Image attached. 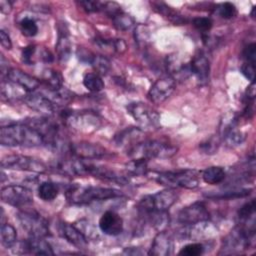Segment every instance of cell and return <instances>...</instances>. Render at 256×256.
<instances>
[{
    "label": "cell",
    "mask_w": 256,
    "mask_h": 256,
    "mask_svg": "<svg viewBox=\"0 0 256 256\" xmlns=\"http://www.w3.org/2000/svg\"><path fill=\"white\" fill-rule=\"evenodd\" d=\"M1 244L6 248H12V246L17 242V233L15 228L8 224L2 223L0 228Z\"/></svg>",
    "instance_id": "34"
},
{
    "label": "cell",
    "mask_w": 256,
    "mask_h": 256,
    "mask_svg": "<svg viewBox=\"0 0 256 256\" xmlns=\"http://www.w3.org/2000/svg\"><path fill=\"white\" fill-rule=\"evenodd\" d=\"M0 43L1 45L7 49V50H10L12 48V42H11V39H10V36L8 35V33L1 29L0 30Z\"/></svg>",
    "instance_id": "50"
},
{
    "label": "cell",
    "mask_w": 256,
    "mask_h": 256,
    "mask_svg": "<svg viewBox=\"0 0 256 256\" xmlns=\"http://www.w3.org/2000/svg\"><path fill=\"white\" fill-rule=\"evenodd\" d=\"M107 154L108 152L104 147L98 144L82 141L78 143H70L67 155L74 156L84 160H89V159L102 158Z\"/></svg>",
    "instance_id": "17"
},
{
    "label": "cell",
    "mask_w": 256,
    "mask_h": 256,
    "mask_svg": "<svg viewBox=\"0 0 256 256\" xmlns=\"http://www.w3.org/2000/svg\"><path fill=\"white\" fill-rule=\"evenodd\" d=\"M255 200L252 199L245 203L238 211V218L243 225L255 226L254 215H255Z\"/></svg>",
    "instance_id": "31"
},
{
    "label": "cell",
    "mask_w": 256,
    "mask_h": 256,
    "mask_svg": "<svg viewBox=\"0 0 256 256\" xmlns=\"http://www.w3.org/2000/svg\"><path fill=\"white\" fill-rule=\"evenodd\" d=\"M111 19H112L113 25L118 30H121V31H127L134 25V19L130 15L122 11V9L118 11L116 14H114L111 17Z\"/></svg>",
    "instance_id": "36"
},
{
    "label": "cell",
    "mask_w": 256,
    "mask_h": 256,
    "mask_svg": "<svg viewBox=\"0 0 256 256\" xmlns=\"http://www.w3.org/2000/svg\"><path fill=\"white\" fill-rule=\"evenodd\" d=\"M83 85L91 92H99L103 90L105 84L101 76L97 73H87L83 78Z\"/></svg>",
    "instance_id": "37"
},
{
    "label": "cell",
    "mask_w": 256,
    "mask_h": 256,
    "mask_svg": "<svg viewBox=\"0 0 256 256\" xmlns=\"http://www.w3.org/2000/svg\"><path fill=\"white\" fill-rule=\"evenodd\" d=\"M42 80L48 88L57 89L63 87V77L60 72L54 69H45L42 73Z\"/></svg>",
    "instance_id": "33"
},
{
    "label": "cell",
    "mask_w": 256,
    "mask_h": 256,
    "mask_svg": "<svg viewBox=\"0 0 256 256\" xmlns=\"http://www.w3.org/2000/svg\"><path fill=\"white\" fill-rule=\"evenodd\" d=\"M89 65H91L94 70L96 71L95 73L101 75H106L110 68H111V64L110 61L103 55H97L93 53V56L89 62Z\"/></svg>",
    "instance_id": "38"
},
{
    "label": "cell",
    "mask_w": 256,
    "mask_h": 256,
    "mask_svg": "<svg viewBox=\"0 0 256 256\" xmlns=\"http://www.w3.org/2000/svg\"><path fill=\"white\" fill-rule=\"evenodd\" d=\"M128 113L143 128L155 129L160 125V115L152 107L142 102H132L127 105Z\"/></svg>",
    "instance_id": "10"
},
{
    "label": "cell",
    "mask_w": 256,
    "mask_h": 256,
    "mask_svg": "<svg viewBox=\"0 0 256 256\" xmlns=\"http://www.w3.org/2000/svg\"><path fill=\"white\" fill-rule=\"evenodd\" d=\"M12 10V3L10 1L1 0L0 1V11L3 14H8Z\"/></svg>",
    "instance_id": "51"
},
{
    "label": "cell",
    "mask_w": 256,
    "mask_h": 256,
    "mask_svg": "<svg viewBox=\"0 0 256 256\" xmlns=\"http://www.w3.org/2000/svg\"><path fill=\"white\" fill-rule=\"evenodd\" d=\"M56 52L58 59L61 63H65L68 61L71 55V42L68 36L63 33L59 35L57 44H56Z\"/></svg>",
    "instance_id": "32"
},
{
    "label": "cell",
    "mask_w": 256,
    "mask_h": 256,
    "mask_svg": "<svg viewBox=\"0 0 256 256\" xmlns=\"http://www.w3.org/2000/svg\"><path fill=\"white\" fill-rule=\"evenodd\" d=\"M251 193V189H246V188H238V189H231L223 192H218L216 194H207L206 196L208 198H213V199H234V198H241V197H246Z\"/></svg>",
    "instance_id": "39"
},
{
    "label": "cell",
    "mask_w": 256,
    "mask_h": 256,
    "mask_svg": "<svg viewBox=\"0 0 256 256\" xmlns=\"http://www.w3.org/2000/svg\"><path fill=\"white\" fill-rule=\"evenodd\" d=\"M121 191L98 186H71L66 190L67 200L74 205H85L95 201H103L121 197Z\"/></svg>",
    "instance_id": "2"
},
{
    "label": "cell",
    "mask_w": 256,
    "mask_h": 256,
    "mask_svg": "<svg viewBox=\"0 0 256 256\" xmlns=\"http://www.w3.org/2000/svg\"><path fill=\"white\" fill-rule=\"evenodd\" d=\"M17 218L30 236L35 237H46L50 235L48 222L36 211L31 210H20L17 213Z\"/></svg>",
    "instance_id": "9"
},
{
    "label": "cell",
    "mask_w": 256,
    "mask_h": 256,
    "mask_svg": "<svg viewBox=\"0 0 256 256\" xmlns=\"http://www.w3.org/2000/svg\"><path fill=\"white\" fill-rule=\"evenodd\" d=\"M176 88V81L169 75L157 79L148 91V99L155 104H160L168 99Z\"/></svg>",
    "instance_id": "16"
},
{
    "label": "cell",
    "mask_w": 256,
    "mask_h": 256,
    "mask_svg": "<svg viewBox=\"0 0 256 256\" xmlns=\"http://www.w3.org/2000/svg\"><path fill=\"white\" fill-rule=\"evenodd\" d=\"M220 145V137L219 136H211L204 141H202L199 145L202 153L207 155H213L217 152L218 147Z\"/></svg>",
    "instance_id": "41"
},
{
    "label": "cell",
    "mask_w": 256,
    "mask_h": 256,
    "mask_svg": "<svg viewBox=\"0 0 256 256\" xmlns=\"http://www.w3.org/2000/svg\"><path fill=\"white\" fill-rule=\"evenodd\" d=\"M193 26L202 33H207L213 25V22L208 17H196L192 20Z\"/></svg>",
    "instance_id": "44"
},
{
    "label": "cell",
    "mask_w": 256,
    "mask_h": 256,
    "mask_svg": "<svg viewBox=\"0 0 256 256\" xmlns=\"http://www.w3.org/2000/svg\"><path fill=\"white\" fill-rule=\"evenodd\" d=\"M40 93L47 97L52 103H54L58 107H65L74 98V94L64 87L51 89L45 86V88L40 90Z\"/></svg>",
    "instance_id": "26"
},
{
    "label": "cell",
    "mask_w": 256,
    "mask_h": 256,
    "mask_svg": "<svg viewBox=\"0 0 256 256\" xmlns=\"http://www.w3.org/2000/svg\"><path fill=\"white\" fill-rule=\"evenodd\" d=\"M189 64L191 74L196 77L197 81L201 85L206 84L209 81L210 76V62L205 54L202 52H198L193 56Z\"/></svg>",
    "instance_id": "21"
},
{
    "label": "cell",
    "mask_w": 256,
    "mask_h": 256,
    "mask_svg": "<svg viewBox=\"0 0 256 256\" xmlns=\"http://www.w3.org/2000/svg\"><path fill=\"white\" fill-rule=\"evenodd\" d=\"M39 198L44 201H52L59 194V187L52 181H42L37 187Z\"/></svg>",
    "instance_id": "30"
},
{
    "label": "cell",
    "mask_w": 256,
    "mask_h": 256,
    "mask_svg": "<svg viewBox=\"0 0 256 256\" xmlns=\"http://www.w3.org/2000/svg\"><path fill=\"white\" fill-rule=\"evenodd\" d=\"M255 231H252L242 225L235 227L223 239L220 254H234L240 253L248 249L251 244Z\"/></svg>",
    "instance_id": "7"
},
{
    "label": "cell",
    "mask_w": 256,
    "mask_h": 256,
    "mask_svg": "<svg viewBox=\"0 0 256 256\" xmlns=\"http://www.w3.org/2000/svg\"><path fill=\"white\" fill-rule=\"evenodd\" d=\"M91 167V163H87L84 159L74 156L57 159L52 163V169L70 177H83L90 175Z\"/></svg>",
    "instance_id": "11"
},
{
    "label": "cell",
    "mask_w": 256,
    "mask_h": 256,
    "mask_svg": "<svg viewBox=\"0 0 256 256\" xmlns=\"http://www.w3.org/2000/svg\"><path fill=\"white\" fill-rule=\"evenodd\" d=\"M217 12L222 18L231 19L236 16L237 9L234 6V4H232L230 2H224V3H221L217 7Z\"/></svg>",
    "instance_id": "43"
},
{
    "label": "cell",
    "mask_w": 256,
    "mask_h": 256,
    "mask_svg": "<svg viewBox=\"0 0 256 256\" xmlns=\"http://www.w3.org/2000/svg\"><path fill=\"white\" fill-rule=\"evenodd\" d=\"M113 141L118 148L128 151L143 141V131L140 128L130 127L116 134Z\"/></svg>",
    "instance_id": "22"
},
{
    "label": "cell",
    "mask_w": 256,
    "mask_h": 256,
    "mask_svg": "<svg viewBox=\"0 0 256 256\" xmlns=\"http://www.w3.org/2000/svg\"><path fill=\"white\" fill-rule=\"evenodd\" d=\"M149 40V30L144 25H138L135 29V41H137L138 45L145 46Z\"/></svg>",
    "instance_id": "45"
},
{
    "label": "cell",
    "mask_w": 256,
    "mask_h": 256,
    "mask_svg": "<svg viewBox=\"0 0 256 256\" xmlns=\"http://www.w3.org/2000/svg\"><path fill=\"white\" fill-rule=\"evenodd\" d=\"M147 161L142 158H134L125 164V168L131 175L144 176L148 172Z\"/></svg>",
    "instance_id": "35"
},
{
    "label": "cell",
    "mask_w": 256,
    "mask_h": 256,
    "mask_svg": "<svg viewBox=\"0 0 256 256\" xmlns=\"http://www.w3.org/2000/svg\"><path fill=\"white\" fill-rule=\"evenodd\" d=\"M6 76L8 80L21 86L27 92H34L40 86L38 79L17 68H10Z\"/></svg>",
    "instance_id": "23"
},
{
    "label": "cell",
    "mask_w": 256,
    "mask_h": 256,
    "mask_svg": "<svg viewBox=\"0 0 256 256\" xmlns=\"http://www.w3.org/2000/svg\"><path fill=\"white\" fill-rule=\"evenodd\" d=\"M242 56H243L245 62L255 64V61H256V45H255V43L248 44L244 48Z\"/></svg>",
    "instance_id": "46"
},
{
    "label": "cell",
    "mask_w": 256,
    "mask_h": 256,
    "mask_svg": "<svg viewBox=\"0 0 256 256\" xmlns=\"http://www.w3.org/2000/svg\"><path fill=\"white\" fill-rule=\"evenodd\" d=\"M238 115L230 111L220 121L219 137L230 147L239 146L245 140V134L238 128Z\"/></svg>",
    "instance_id": "8"
},
{
    "label": "cell",
    "mask_w": 256,
    "mask_h": 256,
    "mask_svg": "<svg viewBox=\"0 0 256 256\" xmlns=\"http://www.w3.org/2000/svg\"><path fill=\"white\" fill-rule=\"evenodd\" d=\"M201 178L207 184L216 185L223 182L226 178L225 170L220 166H211L201 173Z\"/></svg>",
    "instance_id": "29"
},
{
    "label": "cell",
    "mask_w": 256,
    "mask_h": 256,
    "mask_svg": "<svg viewBox=\"0 0 256 256\" xmlns=\"http://www.w3.org/2000/svg\"><path fill=\"white\" fill-rule=\"evenodd\" d=\"M1 93L4 98L7 100H24L26 95L29 93L21 86L17 85L16 83L8 81H2L1 83Z\"/></svg>",
    "instance_id": "28"
},
{
    "label": "cell",
    "mask_w": 256,
    "mask_h": 256,
    "mask_svg": "<svg viewBox=\"0 0 256 256\" xmlns=\"http://www.w3.org/2000/svg\"><path fill=\"white\" fill-rule=\"evenodd\" d=\"M152 5L159 14L168 19L174 25H185L188 22V20L183 15L163 2H153Z\"/></svg>",
    "instance_id": "27"
},
{
    "label": "cell",
    "mask_w": 256,
    "mask_h": 256,
    "mask_svg": "<svg viewBox=\"0 0 256 256\" xmlns=\"http://www.w3.org/2000/svg\"><path fill=\"white\" fill-rule=\"evenodd\" d=\"M177 147L160 140H144L127 151L132 158H142L149 160L151 158H170L177 153Z\"/></svg>",
    "instance_id": "4"
},
{
    "label": "cell",
    "mask_w": 256,
    "mask_h": 256,
    "mask_svg": "<svg viewBox=\"0 0 256 256\" xmlns=\"http://www.w3.org/2000/svg\"><path fill=\"white\" fill-rule=\"evenodd\" d=\"M1 167L21 171L43 173L47 171V166L39 159L25 155H8L1 160Z\"/></svg>",
    "instance_id": "12"
},
{
    "label": "cell",
    "mask_w": 256,
    "mask_h": 256,
    "mask_svg": "<svg viewBox=\"0 0 256 256\" xmlns=\"http://www.w3.org/2000/svg\"><path fill=\"white\" fill-rule=\"evenodd\" d=\"M209 211L203 202H195L184 207L178 213V222L185 226L196 225L201 222H206L209 219Z\"/></svg>",
    "instance_id": "15"
},
{
    "label": "cell",
    "mask_w": 256,
    "mask_h": 256,
    "mask_svg": "<svg viewBox=\"0 0 256 256\" xmlns=\"http://www.w3.org/2000/svg\"><path fill=\"white\" fill-rule=\"evenodd\" d=\"M241 73L251 82L255 80V64L244 62L241 66Z\"/></svg>",
    "instance_id": "49"
},
{
    "label": "cell",
    "mask_w": 256,
    "mask_h": 256,
    "mask_svg": "<svg viewBox=\"0 0 256 256\" xmlns=\"http://www.w3.org/2000/svg\"><path fill=\"white\" fill-rule=\"evenodd\" d=\"M23 101L29 108L36 112H39L44 117H51L53 115H56L58 109L60 108L56 106L54 103H52L47 97H45L40 92H29Z\"/></svg>",
    "instance_id": "18"
},
{
    "label": "cell",
    "mask_w": 256,
    "mask_h": 256,
    "mask_svg": "<svg viewBox=\"0 0 256 256\" xmlns=\"http://www.w3.org/2000/svg\"><path fill=\"white\" fill-rule=\"evenodd\" d=\"M14 254H34V255H53L54 251L51 245L43 237L30 236L28 239L16 242L12 246Z\"/></svg>",
    "instance_id": "14"
},
{
    "label": "cell",
    "mask_w": 256,
    "mask_h": 256,
    "mask_svg": "<svg viewBox=\"0 0 256 256\" xmlns=\"http://www.w3.org/2000/svg\"><path fill=\"white\" fill-rule=\"evenodd\" d=\"M173 252V240L171 236L165 231H159L154 237L151 248L148 252L149 255L154 256H168Z\"/></svg>",
    "instance_id": "24"
},
{
    "label": "cell",
    "mask_w": 256,
    "mask_h": 256,
    "mask_svg": "<svg viewBox=\"0 0 256 256\" xmlns=\"http://www.w3.org/2000/svg\"><path fill=\"white\" fill-rule=\"evenodd\" d=\"M41 58H42L43 61L48 62V63L53 61V55H52L51 52H50L49 50H47V49H44V50L42 51V53H41Z\"/></svg>",
    "instance_id": "52"
},
{
    "label": "cell",
    "mask_w": 256,
    "mask_h": 256,
    "mask_svg": "<svg viewBox=\"0 0 256 256\" xmlns=\"http://www.w3.org/2000/svg\"><path fill=\"white\" fill-rule=\"evenodd\" d=\"M165 63L168 75L172 77L175 81L184 80L191 75L190 64L183 61L182 58H180L176 54L167 56Z\"/></svg>",
    "instance_id": "20"
},
{
    "label": "cell",
    "mask_w": 256,
    "mask_h": 256,
    "mask_svg": "<svg viewBox=\"0 0 256 256\" xmlns=\"http://www.w3.org/2000/svg\"><path fill=\"white\" fill-rule=\"evenodd\" d=\"M204 249L205 248L202 243H190L183 246L178 252V254L184 256H198L203 254Z\"/></svg>",
    "instance_id": "42"
},
{
    "label": "cell",
    "mask_w": 256,
    "mask_h": 256,
    "mask_svg": "<svg viewBox=\"0 0 256 256\" xmlns=\"http://www.w3.org/2000/svg\"><path fill=\"white\" fill-rule=\"evenodd\" d=\"M200 172L194 169H184L178 171H168L159 173L156 181L167 188L194 189L199 185Z\"/></svg>",
    "instance_id": "6"
},
{
    "label": "cell",
    "mask_w": 256,
    "mask_h": 256,
    "mask_svg": "<svg viewBox=\"0 0 256 256\" xmlns=\"http://www.w3.org/2000/svg\"><path fill=\"white\" fill-rule=\"evenodd\" d=\"M1 199L8 205L22 208L33 202V193L26 186L13 184L1 189Z\"/></svg>",
    "instance_id": "13"
},
{
    "label": "cell",
    "mask_w": 256,
    "mask_h": 256,
    "mask_svg": "<svg viewBox=\"0 0 256 256\" xmlns=\"http://www.w3.org/2000/svg\"><path fill=\"white\" fill-rule=\"evenodd\" d=\"M79 4L83 7V9L88 12V13H93V12H99L102 11V6L103 3L98 2V1H80Z\"/></svg>",
    "instance_id": "48"
},
{
    "label": "cell",
    "mask_w": 256,
    "mask_h": 256,
    "mask_svg": "<svg viewBox=\"0 0 256 256\" xmlns=\"http://www.w3.org/2000/svg\"><path fill=\"white\" fill-rule=\"evenodd\" d=\"M19 29L26 37H34L38 33V26L36 21L31 17H24L19 21Z\"/></svg>",
    "instance_id": "40"
},
{
    "label": "cell",
    "mask_w": 256,
    "mask_h": 256,
    "mask_svg": "<svg viewBox=\"0 0 256 256\" xmlns=\"http://www.w3.org/2000/svg\"><path fill=\"white\" fill-rule=\"evenodd\" d=\"M59 234L72 245L78 248H84L87 245V238L84 234L73 224L61 223L59 225Z\"/></svg>",
    "instance_id": "25"
},
{
    "label": "cell",
    "mask_w": 256,
    "mask_h": 256,
    "mask_svg": "<svg viewBox=\"0 0 256 256\" xmlns=\"http://www.w3.org/2000/svg\"><path fill=\"white\" fill-rule=\"evenodd\" d=\"M98 225L104 234L110 236H117L123 231V219L119 214L111 210L102 214Z\"/></svg>",
    "instance_id": "19"
},
{
    "label": "cell",
    "mask_w": 256,
    "mask_h": 256,
    "mask_svg": "<svg viewBox=\"0 0 256 256\" xmlns=\"http://www.w3.org/2000/svg\"><path fill=\"white\" fill-rule=\"evenodd\" d=\"M0 143L8 147H38L45 144L43 135L27 123H13L0 129Z\"/></svg>",
    "instance_id": "1"
},
{
    "label": "cell",
    "mask_w": 256,
    "mask_h": 256,
    "mask_svg": "<svg viewBox=\"0 0 256 256\" xmlns=\"http://www.w3.org/2000/svg\"><path fill=\"white\" fill-rule=\"evenodd\" d=\"M178 197L179 195L174 188H167L157 193L146 195L137 204L138 213L142 216L155 211H168Z\"/></svg>",
    "instance_id": "5"
},
{
    "label": "cell",
    "mask_w": 256,
    "mask_h": 256,
    "mask_svg": "<svg viewBox=\"0 0 256 256\" xmlns=\"http://www.w3.org/2000/svg\"><path fill=\"white\" fill-rule=\"evenodd\" d=\"M35 52H36L35 45H28L24 47L21 52L22 61L27 65H31L33 63V56L35 55Z\"/></svg>",
    "instance_id": "47"
},
{
    "label": "cell",
    "mask_w": 256,
    "mask_h": 256,
    "mask_svg": "<svg viewBox=\"0 0 256 256\" xmlns=\"http://www.w3.org/2000/svg\"><path fill=\"white\" fill-rule=\"evenodd\" d=\"M57 115L62 123L78 132L91 133L102 125L100 116L92 111H74L66 108H59Z\"/></svg>",
    "instance_id": "3"
}]
</instances>
